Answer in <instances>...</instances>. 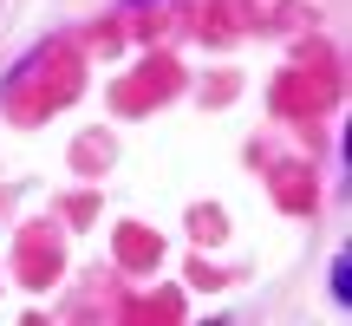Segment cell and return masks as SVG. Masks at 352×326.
<instances>
[{
    "instance_id": "obj_1",
    "label": "cell",
    "mask_w": 352,
    "mask_h": 326,
    "mask_svg": "<svg viewBox=\"0 0 352 326\" xmlns=\"http://www.w3.org/2000/svg\"><path fill=\"white\" fill-rule=\"evenodd\" d=\"M333 294H340V301L352 307V261H346V254L333 261Z\"/></svg>"
}]
</instances>
